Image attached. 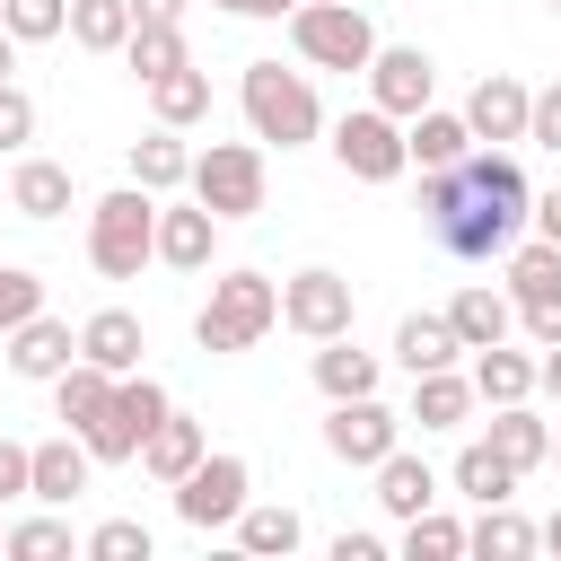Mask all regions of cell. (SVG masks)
<instances>
[{
	"label": "cell",
	"mask_w": 561,
	"mask_h": 561,
	"mask_svg": "<svg viewBox=\"0 0 561 561\" xmlns=\"http://www.w3.org/2000/svg\"><path fill=\"white\" fill-rule=\"evenodd\" d=\"M526 210H535V184H526V167H517L508 149H491V140H473L456 167H430V175H421V219H430V237H438L456 263L508 254V245L526 237Z\"/></svg>",
	"instance_id": "cell-1"
},
{
	"label": "cell",
	"mask_w": 561,
	"mask_h": 561,
	"mask_svg": "<svg viewBox=\"0 0 561 561\" xmlns=\"http://www.w3.org/2000/svg\"><path fill=\"white\" fill-rule=\"evenodd\" d=\"M237 105H245V131H254L263 149H307V140L324 131L316 79H307V70H280V61H245Z\"/></svg>",
	"instance_id": "cell-2"
},
{
	"label": "cell",
	"mask_w": 561,
	"mask_h": 561,
	"mask_svg": "<svg viewBox=\"0 0 561 561\" xmlns=\"http://www.w3.org/2000/svg\"><path fill=\"white\" fill-rule=\"evenodd\" d=\"M272 324H280V280H272V272H219L210 298H202V316H193V342H202L210 359H237V351H254Z\"/></svg>",
	"instance_id": "cell-3"
},
{
	"label": "cell",
	"mask_w": 561,
	"mask_h": 561,
	"mask_svg": "<svg viewBox=\"0 0 561 561\" xmlns=\"http://www.w3.org/2000/svg\"><path fill=\"white\" fill-rule=\"evenodd\" d=\"M88 263L105 280H140V263H158V193L114 184L88 202Z\"/></svg>",
	"instance_id": "cell-4"
},
{
	"label": "cell",
	"mask_w": 561,
	"mask_h": 561,
	"mask_svg": "<svg viewBox=\"0 0 561 561\" xmlns=\"http://www.w3.org/2000/svg\"><path fill=\"white\" fill-rule=\"evenodd\" d=\"M184 193H193L210 219H254V210H263V193H272L263 140H210V149H193Z\"/></svg>",
	"instance_id": "cell-5"
},
{
	"label": "cell",
	"mask_w": 561,
	"mask_h": 561,
	"mask_svg": "<svg viewBox=\"0 0 561 561\" xmlns=\"http://www.w3.org/2000/svg\"><path fill=\"white\" fill-rule=\"evenodd\" d=\"M289 44H298L307 70H368L377 26H368L359 0H298V9H289Z\"/></svg>",
	"instance_id": "cell-6"
},
{
	"label": "cell",
	"mask_w": 561,
	"mask_h": 561,
	"mask_svg": "<svg viewBox=\"0 0 561 561\" xmlns=\"http://www.w3.org/2000/svg\"><path fill=\"white\" fill-rule=\"evenodd\" d=\"M167 412H175V394H167L149 368H131V377H114L105 421H96V430H79V438H88V456H96V465H140V438H149Z\"/></svg>",
	"instance_id": "cell-7"
},
{
	"label": "cell",
	"mask_w": 561,
	"mask_h": 561,
	"mask_svg": "<svg viewBox=\"0 0 561 561\" xmlns=\"http://www.w3.org/2000/svg\"><path fill=\"white\" fill-rule=\"evenodd\" d=\"M254 500V465L237 456V447H210L184 482H175V517L193 526V535H219V526H237V508Z\"/></svg>",
	"instance_id": "cell-8"
},
{
	"label": "cell",
	"mask_w": 561,
	"mask_h": 561,
	"mask_svg": "<svg viewBox=\"0 0 561 561\" xmlns=\"http://www.w3.org/2000/svg\"><path fill=\"white\" fill-rule=\"evenodd\" d=\"M333 158H342V175L351 184H394L412 158H403V123L386 114V105H351L342 123H333Z\"/></svg>",
	"instance_id": "cell-9"
},
{
	"label": "cell",
	"mask_w": 561,
	"mask_h": 561,
	"mask_svg": "<svg viewBox=\"0 0 561 561\" xmlns=\"http://www.w3.org/2000/svg\"><path fill=\"white\" fill-rule=\"evenodd\" d=\"M351 316H359V298H351V280L333 263H307V272L280 280V324L298 342H333V333H351Z\"/></svg>",
	"instance_id": "cell-10"
},
{
	"label": "cell",
	"mask_w": 561,
	"mask_h": 561,
	"mask_svg": "<svg viewBox=\"0 0 561 561\" xmlns=\"http://www.w3.org/2000/svg\"><path fill=\"white\" fill-rule=\"evenodd\" d=\"M386 447H403V412H386L377 394H351V403L324 412V456H333V465H359V473H368Z\"/></svg>",
	"instance_id": "cell-11"
},
{
	"label": "cell",
	"mask_w": 561,
	"mask_h": 561,
	"mask_svg": "<svg viewBox=\"0 0 561 561\" xmlns=\"http://www.w3.org/2000/svg\"><path fill=\"white\" fill-rule=\"evenodd\" d=\"M430 96H438V61H430L421 44H377V53H368V105H386V114L403 123V114H421Z\"/></svg>",
	"instance_id": "cell-12"
},
{
	"label": "cell",
	"mask_w": 561,
	"mask_h": 561,
	"mask_svg": "<svg viewBox=\"0 0 561 561\" xmlns=\"http://www.w3.org/2000/svg\"><path fill=\"white\" fill-rule=\"evenodd\" d=\"M526 105H535V88H526L517 70H482V79H473V96H465L456 114H465V131H473V140L517 149V140H526Z\"/></svg>",
	"instance_id": "cell-13"
},
{
	"label": "cell",
	"mask_w": 561,
	"mask_h": 561,
	"mask_svg": "<svg viewBox=\"0 0 561 561\" xmlns=\"http://www.w3.org/2000/svg\"><path fill=\"white\" fill-rule=\"evenodd\" d=\"M0 351H9V377H26V386H53V377L79 359V333H70L61 316H44V307H35L18 333H0Z\"/></svg>",
	"instance_id": "cell-14"
},
{
	"label": "cell",
	"mask_w": 561,
	"mask_h": 561,
	"mask_svg": "<svg viewBox=\"0 0 561 561\" xmlns=\"http://www.w3.org/2000/svg\"><path fill=\"white\" fill-rule=\"evenodd\" d=\"M88 438L79 430H61V438H44V447H26V500H44V508H70L79 491H88Z\"/></svg>",
	"instance_id": "cell-15"
},
{
	"label": "cell",
	"mask_w": 561,
	"mask_h": 561,
	"mask_svg": "<svg viewBox=\"0 0 561 561\" xmlns=\"http://www.w3.org/2000/svg\"><path fill=\"white\" fill-rule=\"evenodd\" d=\"M219 254V219L202 202H158V263L167 272H210Z\"/></svg>",
	"instance_id": "cell-16"
},
{
	"label": "cell",
	"mask_w": 561,
	"mask_h": 561,
	"mask_svg": "<svg viewBox=\"0 0 561 561\" xmlns=\"http://www.w3.org/2000/svg\"><path fill=\"white\" fill-rule=\"evenodd\" d=\"M140 351H149V333H140V316H131V307H96V316L79 324V359H96L105 377H131V368H140Z\"/></svg>",
	"instance_id": "cell-17"
},
{
	"label": "cell",
	"mask_w": 561,
	"mask_h": 561,
	"mask_svg": "<svg viewBox=\"0 0 561 561\" xmlns=\"http://www.w3.org/2000/svg\"><path fill=\"white\" fill-rule=\"evenodd\" d=\"M202 456H210V438H202V421H193V412H167V421L140 438V473H149V482H167V491H175Z\"/></svg>",
	"instance_id": "cell-18"
},
{
	"label": "cell",
	"mask_w": 561,
	"mask_h": 561,
	"mask_svg": "<svg viewBox=\"0 0 561 561\" xmlns=\"http://www.w3.org/2000/svg\"><path fill=\"white\" fill-rule=\"evenodd\" d=\"M368 473H377V508H386L394 526H403V517H421V508H438V473H430L412 447H386Z\"/></svg>",
	"instance_id": "cell-19"
},
{
	"label": "cell",
	"mask_w": 561,
	"mask_h": 561,
	"mask_svg": "<svg viewBox=\"0 0 561 561\" xmlns=\"http://www.w3.org/2000/svg\"><path fill=\"white\" fill-rule=\"evenodd\" d=\"M447 324H456V342H465V351H482V342H508V324H517V298H508V289H491V280H465V289L447 298Z\"/></svg>",
	"instance_id": "cell-20"
},
{
	"label": "cell",
	"mask_w": 561,
	"mask_h": 561,
	"mask_svg": "<svg viewBox=\"0 0 561 561\" xmlns=\"http://www.w3.org/2000/svg\"><path fill=\"white\" fill-rule=\"evenodd\" d=\"M491 456L517 465V473L552 465V421H543L535 403H491Z\"/></svg>",
	"instance_id": "cell-21"
},
{
	"label": "cell",
	"mask_w": 561,
	"mask_h": 561,
	"mask_svg": "<svg viewBox=\"0 0 561 561\" xmlns=\"http://www.w3.org/2000/svg\"><path fill=\"white\" fill-rule=\"evenodd\" d=\"M473 149V131H465V114H447V105H421V114H403V158L430 175V167H456Z\"/></svg>",
	"instance_id": "cell-22"
},
{
	"label": "cell",
	"mask_w": 561,
	"mask_h": 561,
	"mask_svg": "<svg viewBox=\"0 0 561 561\" xmlns=\"http://www.w3.org/2000/svg\"><path fill=\"white\" fill-rule=\"evenodd\" d=\"M9 210H18V219H61V210H70V167L18 149V167H9Z\"/></svg>",
	"instance_id": "cell-23"
},
{
	"label": "cell",
	"mask_w": 561,
	"mask_h": 561,
	"mask_svg": "<svg viewBox=\"0 0 561 561\" xmlns=\"http://www.w3.org/2000/svg\"><path fill=\"white\" fill-rule=\"evenodd\" d=\"M377 351H359L351 333H333V342H316V394L324 403H351V394H377Z\"/></svg>",
	"instance_id": "cell-24"
},
{
	"label": "cell",
	"mask_w": 561,
	"mask_h": 561,
	"mask_svg": "<svg viewBox=\"0 0 561 561\" xmlns=\"http://www.w3.org/2000/svg\"><path fill=\"white\" fill-rule=\"evenodd\" d=\"M237 543H245L254 561H289V552L307 543V517H298L289 500H245V508H237Z\"/></svg>",
	"instance_id": "cell-25"
},
{
	"label": "cell",
	"mask_w": 561,
	"mask_h": 561,
	"mask_svg": "<svg viewBox=\"0 0 561 561\" xmlns=\"http://www.w3.org/2000/svg\"><path fill=\"white\" fill-rule=\"evenodd\" d=\"M184 175H193L184 131H167V123H158V131H140V140H131V184H140V193H158V202H167V193H184Z\"/></svg>",
	"instance_id": "cell-26"
},
{
	"label": "cell",
	"mask_w": 561,
	"mask_h": 561,
	"mask_svg": "<svg viewBox=\"0 0 561 561\" xmlns=\"http://www.w3.org/2000/svg\"><path fill=\"white\" fill-rule=\"evenodd\" d=\"M465 359H473V368H465V377H473V403H526V394H535V359H526V351L482 342V351H465Z\"/></svg>",
	"instance_id": "cell-27"
},
{
	"label": "cell",
	"mask_w": 561,
	"mask_h": 561,
	"mask_svg": "<svg viewBox=\"0 0 561 561\" xmlns=\"http://www.w3.org/2000/svg\"><path fill=\"white\" fill-rule=\"evenodd\" d=\"M465 412H473V377H465V368H421V377H412V412H403V421H421V430H465Z\"/></svg>",
	"instance_id": "cell-28"
},
{
	"label": "cell",
	"mask_w": 561,
	"mask_h": 561,
	"mask_svg": "<svg viewBox=\"0 0 561 561\" xmlns=\"http://www.w3.org/2000/svg\"><path fill=\"white\" fill-rule=\"evenodd\" d=\"M456 359H465V342H456L447 316H403V324H394V368H403V377H421V368H456Z\"/></svg>",
	"instance_id": "cell-29"
},
{
	"label": "cell",
	"mask_w": 561,
	"mask_h": 561,
	"mask_svg": "<svg viewBox=\"0 0 561 561\" xmlns=\"http://www.w3.org/2000/svg\"><path fill=\"white\" fill-rule=\"evenodd\" d=\"M105 403H114V377H105L96 359H70V368L53 377V412H61L70 430H96V421H105Z\"/></svg>",
	"instance_id": "cell-30"
},
{
	"label": "cell",
	"mask_w": 561,
	"mask_h": 561,
	"mask_svg": "<svg viewBox=\"0 0 561 561\" xmlns=\"http://www.w3.org/2000/svg\"><path fill=\"white\" fill-rule=\"evenodd\" d=\"M149 114L167 123V131H193L202 114H210V79L184 61V70H167V79H149Z\"/></svg>",
	"instance_id": "cell-31"
},
{
	"label": "cell",
	"mask_w": 561,
	"mask_h": 561,
	"mask_svg": "<svg viewBox=\"0 0 561 561\" xmlns=\"http://www.w3.org/2000/svg\"><path fill=\"white\" fill-rule=\"evenodd\" d=\"M465 552H482V561H526V552H535V526H526L508 500H491V508L465 526Z\"/></svg>",
	"instance_id": "cell-32"
},
{
	"label": "cell",
	"mask_w": 561,
	"mask_h": 561,
	"mask_svg": "<svg viewBox=\"0 0 561 561\" xmlns=\"http://www.w3.org/2000/svg\"><path fill=\"white\" fill-rule=\"evenodd\" d=\"M508 298H561V245L552 237H517L508 245Z\"/></svg>",
	"instance_id": "cell-33"
},
{
	"label": "cell",
	"mask_w": 561,
	"mask_h": 561,
	"mask_svg": "<svg viewBox=\"0 0 561 561\" xmlns=\"http://www.w3.org/2000/svg\"><path fill=\"white\" fill-rule=\"evenodd\" d=\"M79 53H123L131 44V0H70V26H61Z\"/></svg>",
	"instance_id": "cell-34"
},
{
	"label": "cell",
	"mask_w": 561,
	"mask_h": 561,
	"mask_svg": "<svg viewBox=\"0 0 561 561\" xmlns=\"http://www.w3.org/2000/svg\"><path fill=\"white\" fill-rule=\"evenodd\" d=\"M447 482H456L473 508H491V500H517V465H500V456H491V438H473V447L456 456V473H447Z\"/></svg>",
	"instance_id": "cell-35"
},
{
	"label": "cell",
	"mask_w": 561,
	"mask_h": 561,
	"mask_svg": "<svg viewBox=\"0 0 561 561\" xmlns=\"http://www.w3.org/2000/svg\"><path fill=\"white\" fill-rule=\"evenodd\" d=\"M123 61H131V79L149 88V79H167V70H184L193 53H184V26H131V44H123Z\"/></svg>",
	"instance_id": "cell-36"
},
{
	"label": "cell",
	"mask_w": 561,
	"mask_h": 561,
	"mask_svg": "<svg viewBox=\"0 0 561 561\" xmlns=\"http://www.w3.org/2000/svg\"><path fill=\"white\" fill-rule=\"evenodd\" d=\"M456 552H465V526H456L447 508L403 517V561H456Z\"/></svg>",
	"instance_id": "cell-37"
},
{
	"label": "cell",
	"mask_w": 561,
	"mask_h": 561,
	"mask_svg": "<svg viewBox=\"0 0 561 561\" xmlns=\"http://www.w3.org/2000/svg\"><path fill=\"white\" fill-rule=\"evenodd\" d=\"M0 552H18V561H61V552H79V543H70V517H18V526L0 535Z\"/></svg>",
	"instance_id": "cell-38"
},
{
	"label": "cell",
	"mask_w": 561,
	"mask_h": 561,
	"mask_svg": "<svg viewBox=\"0 0 561 561\" xmlns=\"http://www.w3.org/2000/svg\"><path fill=\"white\" fill-rule=\"evenodd\" d=\"M88 561H149L158 552V535L140 526V517H105V526H88V543H79Z\"/></svg>",
	"instance_id": "cell-39"
},
{
	"label": "cell",
	"mask_w": 561,
	"mask_h": 561,
	"mask_svg": "<svg viewBox=\"0 0 561 561\" xmlns=\"http://www.w3.org/2000/svg\"><path fill=\"white\" fill-rule=\"evenodd\" d=\"M0 26H9L18 44H53V35L70 26V0H0Z\"/></svg>",
	"instance_id": "cell-40"
},
{
	"label": "cell",
	"mask_w": 561,
	"mask_h": 561,
	"mask_svg": "<svg viewBox=\"0 0 561 561\" xmlns=\"http://www.w3.org/2000/svg\"><path fill=\"white\" fill-rule=\"evenodd\" d=\"M35 307H44V280H35L26 263H0V333H18Z\"/></svg>",
	"instance_id": "cell-41"
},
{
	"label": "cell",
	"mask_w": 561,
	"mask_h": 561,
	"mask_svg": "<svg viewBox=\"0 0 561 561\" xmlns=\"http://www.w3.org/2000/svg\"><path fill=\"white\" fill-rule=\"evenodd\" d=\"M26 140H35V96H26V88H18V79H0V149H9V158H18V149H26Z\"/></svg>",
	"instance_id": "cell-42"
},
{
	"label": "cell",
	"mask_w": 561,
	"mask_h": 561,
	"mask_svg": "<svg viewBox=\"0 0 561 561\" xmlns=\"http://www.w3.org/2000/svg\"><path fill=\"white\" fill-rule=\"evenodd\" d=\"M526 140H535V149H561V79L535 88V105H526Z\"/></svg>",
	"instance_id": "cell-43"
},
{
	"label": "cell",
	"mask_w": 561,
	"mask_h": 561,
	"mask_svg": "<svg viewBox=\"0 0 561 561\" xmlns=\"http://www.w3.org/2000/svg\"><path fill=\"white\" fill-rule=\"evenodd\" d=\"M517 324H526V342H535V351H552V342H561V298H526V307H517Z\"/></svg>",
	"instance_id": "cell-44"
},
{
	"label": "cell",
	"mask_w": 561,
	"mask_h": 561,
	"mask_svg": "<svg viewBox=\"0 0 561 561\" xmlns=\"http://www.w3.org/2000/svg\"><path fill=\"white\" fill-rule=\"evenodd\" d=\"M9 500H26V447L18 438H0V508Z\"/></svg>",
	"instance_id": "cell-45"
},
{
	"label": "cell",
	"mask_w": 561,
	"mask_h": 561,
	"mask_svg": "<svg viewBox=\"0 0 561 561\" xmlns=\"http://www.w3.org/2000/svg\"><path fill=\"white\" fill-rule=\"evenodd\" d=\"M333 561H386V535H359V526H342V535H333Z\"/></svg>",
	"instance_id": "cell-46"
},
{
	"label": "cell",
	"mask_w": 561,
	"mask_h": 561,
	"mask_svg": "<svg viewBox=\"0 0 561 561\" xmlns=\"http://www.w3.org/2000/svg\"><path fill=\"white\" fill-rule=\"evenodd\" d=\"M131 26H184V0H131Z\"/></svg>",
	"instance_id": "cell-47"
},
{
	"label": "cell",
	"mask_w": 561,
	"mask_h": 561,
	"mask_svg": "<svg viewBox=\"0 0 561 561\" xmlns=\"http://www.w3.org/2000/svg\"><path fill=\"white\" fill-rule=\"evenodd\" d=\"M526 219H535V237H552V245H561V184H552V193H535V210H526Z\"/></svg>",
	"instance_id": "cell-48"
},
{
	"label": "cell",
	"mask_w": 561,
	"mask_h": 561,
	"mask_svg": "<svg viewBox=\"0 0 561 561\" xmlns=\"http://www.w3.org/2000/svg\"><path fill=\"white\" fill-rule=\"evenodd\" d=\"M535 386H543V394H552V403H561V342H552V351H543V359H535Z\"/></svg>",
	"instance_id": "cell-49"
},
{
	"label": "cell",
	"mask_w": 561,
	"mask_h": 561,
	"mask_svg": "<svg viewBox=\"0 0 561 561\" xmlns=\"http://www.w3.org/2000/svg\"><path fill=\"white\" fill-rule=\"evenodd\" d=\"M535 552H561V508H552V517L535 526Z\"/></svg>",
	"instance_id": "cell-50"
},
{
	"label": "cell",
	"mask_w": 561,
	"mask_h": 561,
	"mask_svg": "<svg viewBox=\"0 0 561 561\" xmlns=\"http://www.w3.org/2000/svg\"><path fill=\"white\" fill-rule=\"evenodd\" d=\"M289 9H298V0H254L245 18H289Z\"/></svg>",
	"instance_id": "cell-51"
},
{
	"label": "cell",
	"mask_w": 561,
	"mask_h": 561,
	"mask_svg": "<svg viewBox=\"0 0 561 561\" xmlns=\"http://www.w3.org/2000/svg\"><path fill=\"white\" fill-rule=\"evenodd\" d=\"M9 70H18V35L0 26V79H9Z\"/></svg>",
	"instance_id": "cell-52"
},
{
	"label": "cell",
	"mask_w": 561,
	"mask_h": 561,
	"mask_svg": "<svg viewBox=\"0 0 561 561\" xmlns=\"http://www.w3.org/2000/svg\"><path fill=\"white\" fill-rule=\"evenodd\" d=\"M219 9H228V18H245V9H254V0H219Z\"/></svg>",
	"instance_id": "cell-53"
},
{
	"label": "cell",
	"mask_w": 561,
	"mask_h": 561,
	"mask_svg": "<svg viewBox=\"0 0 561 561\" xmlns=\"http://www.w3.org/2000/svg\"><path fill=\"white\" fill-rule=\"evenodd\" d=\"M552 465H561V421H552Z\"/></svg>",
	"instance_id": "cell-54"
},
{
	"label": "cell",
	"mask_w": 561,
	"mask_h": 561,
	"mask_svg": "<svg viewBox=\"0 0 561 561\" xmlns=\"http://www.w3.org/2000/svg\"><path fill=\"white\" fill-rule=\"evenodd\" d=\"M0 535H9V517H0Z\"/></svg>",
	"instance_id": "cell-55"
},
{
	"label": "cell",
	"mask_w": 561,
	"mask_h": 561,
	"mask_svg": "<svg viewBox=\"0 0 561 561\" xmlns=\"http://www.w3.org/2000/svg\"><path fill=\"white\" fill-rule=\"evenodd\" d=\"M552 9H561V0H552Z\"/></svg>",
	"instance_id": "cell-56"
}]
</instances>
